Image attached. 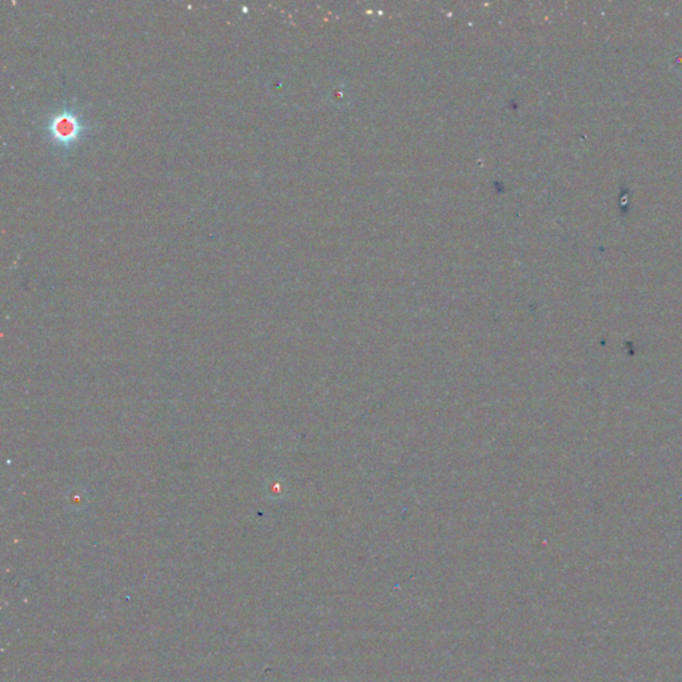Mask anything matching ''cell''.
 Returning a JSON list of instances; mask_svg holds the SVG:
<instances>
[{
  "instance_id": "obj_1",
  "label": "cell",
  "mask_w": 682,
  "mask_h": 682,
  "mask_svg": "<svg viewBox=\"0 0 682 682\" xmlns=\"http://www.w3.org/2000/svg\"><path fill=\"white\" fill-rule=\"evenodd\" d=\"M44 128L47 138L56 148L70 150L82 140L90 127L79 110L61 107L48 116Z\"/></svg>"
}]
</instances>
